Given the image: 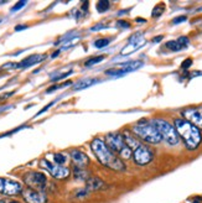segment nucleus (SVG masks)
<instances>
[{
	"label": "nucleus",
	"mask_w": 202,
	"mask_h": 203,
	"mask_svg": "<svg viewBox=\"0 0 202 203\" xmlns=\"http://www.w3.org/2000/svg\"><path fill=\"white\" fill-rule=\"evenodd\" d=\"M190 45V40L189 37H186V36H180L179 39L176 40H171V41H167L165 43V47L170 51H173V52H179V51H182L185 50L187 46Z\"/></svg>",
	"instance_id": "4468645a"
},
{
	"label": "nucleus",
	"mask_w": 202,
	"mask_h": 203,
	"mask_svg": "<svg viewBox=\"0 0 202 203\" xmlns=\"http://www.w3.org/2000/svg\"><path fill=\"white\" fill-rule=\"evenodd\" d=\"M40 166L46 170L47 172L53 177V178H57V180H65L70 176L71 171L68 167H65V166H60V165H56V164H52L50 162L49 160L46 159H42L40 161Z\"/></svg>",
	"instance_id": "6e6552de"
},
{
	"label": "nucleus",
	"mask_w": 202,
	"mask_h": 203,
	"mask_svg": "<svg viewBox=\"0 0 202 203\" xmlns=\"http://www.w3.org/2000/svg\"><path fill=\"white\" fill-rule=\"evenodd\" d=\"M104 59V56H97V57H91L88 61H86L84 66L86 67H91V66H94L97 63H99V62H102Z\"/></svg>",
	"instance_id": "b1692460"
},
{
	"label": "nucleus",
	"mask_w": 202,
	"mask_h": 203,
	"mask_svg": "<svg viewBox=\"0 0 202 203\" xmlns=\"http://www.w3.org/2000/svg\"><path fill=\"white\" fill-rule=\"evenodd\" d=\"M26 4H27L26 2H18L16 4H15V5L11 8V10H10V11H11V12H18V11H20V10H21V9H22Z\"/></svg>",
	"instance_id": "a878e982"
},
{
	"label": "nucleus",
	"mask_w": 202,
	"mask_h": 203,
	"mask_svg": "<svg viewBox=\"0 0 202 203\" xmlns=\"http://www.w3.org/2000/svg\"><path fill=\"white\" fill-rule=\"evenodd\" d=\"M191 66H192V59H191V58H186V59L182 62V63H181V69L187 71Z\"/></svg>",
	"instance_id": "c85d7f7f"
},
{
	"label": "nucleus",
	"mask_w": 202,
	"mask_h": 203,
	"mask_svg": "<svg viewBox=\"0 0 202 203\" xmlns=\"http://www.w3.org/2000/svg\"><path fill=\"white\" fill-rule=\"evenodd\" d=\"M2 69L4 71H9V69H18V63H14V62H8V63L2 66Z\"/></svg>",
	"instance_id": "cd10ccee"
},
{
	"label": "nucleus",
	"mask_w": 202,
	"mask_h": 203,
	"mask_svg": "<svg viewBox=\"0 0 202 203\" xmlns=\"http://www.w3.org/2000/svg\"><path fill=\"white\" fill-rule=\"evenodd\" d=\"M21 195H22L26 203H46L47 202V197H46V195L41 191L26 188L22 191Z\"/></svg>",
	"instance_id": "ddd939ff"
},
{
	"label": "nucleus",
	"mask_w": 202,
	"mask_h": 203,
	"mask_svg": "<svg viewBox=\"0 0 202 203\" xmlns=\"http://www.w3.org/2000/svg\"><path fill=\"white\" fill-rule=\"evenodd\" d=\"M109 6H111V3H109V2H105V0H101V2L97 3L96 9H97L98 12L102 14V12H105V11L109 10Z\"/></svg>",
	"instance_id": "412c9836"
},
{
	"label": "nucleus",
	"mask_w": 202,
	"mask_h": 203,
	"mask_svg": "<svg viewBox=\"0 0 202 203\" xmlns=\"http://www.w3.org/2000/svg\"><path fill=\"white\" fill-rule=\"evenodd\" d=\"M46 58V55H33V56H29L27 58L20 61L18 63V69H25L29 67H33L35 65H39L40 62H42Z\"/></svg>",
	"instance_id": "dca6fc26"
},
{
	"label": "nucleus",
	"mask_w": 202,
	"mask_h": 203,
	"mask_svg": "<svg viewBox=\"0 0 202 203\" xmlns=\"http://www.w3.org/2000/svg\"><path fill=\"white\" fill-rule=\"evenodd\" d=\"M70 155H71V159H72L73 164H74L77 167H83V168H84V167L89 164L88 156H87L83 151H81V150H77V149L71 150Z\"/></svg>",
	"instance_id": "2eb2a0df"
},
{
	"label": "nucleus",
	"mask_w": 202,
	"mask_h": 203,
	"mask_svg": "<svg viewBox=\"0 0 202 203\" xmlns=\"http://www.w3.org/2000/svg\"><path fill=\"white\" fill-rule=\"evenodd\" d=\"M124 139H125L127 145L130 147L133 152V160L136 165L139 166H145L150 164L154 159V152L150 147H148L145 144H143L136 136L125 133L124 134Z\"/></svg>",
	"instance_id": "7ed1b4c3"
},
{
	"label": "nucleus",
	"mask_w": 202,
	"mask_h": 203,
	"mask_svg": "<svg viewBox=\"0 0 202 203\" xmlns=\"http://www.w3.org/2000/svg\"><path fill=\"white\" fill-rule=\"evenodd\" d=\"M132 133L139 140H143V141H145L148 144H152V145L159 144L163 140L158 129L154 127V124L151 121H146V120H142L138 124H135L132 128Z\"/></svg>",
	"instance_id": "20e7f679"
},
{
	"label": "nucleus",
	"mask_w": 202,
	"mask_h": 203,
	"mask_svg": "<svg viewBox=\"0 0 202 203\" xmlns=\"http://www.w3.org/2000/svg\"><path fill=\"white\" fill-rule=\"evenodd\" d=\"M111 41H112V39H98V40H96L94 42H93V46H94L96 49H98V50H101V49H104V47H107L108 45L111 43Z\"/></svg>",
	"instance_id": "aec40b11"
},
{
	"label": "nucleus",
	"mask_w": 202,
	"mask_h": 203,
	"mask_svg": "<svg viewBox=\"0 0 202 203\" xmlns=\"http://www.w3.org/2000/svg\"><path fill=\"white\" fill-rule=\"evenodd\" d=\"M174 127L177 131L179 137L183 141L186 149L190 151L198 149L200 144L202 143V134L200 129H197L193 124L183 118H176L174 121Z\"/></svg>",
	"instance_id": "f03ea898"
},
{
	"label": "nucleus",
	"mask_w": 202,
	"mask_h": 203,
	"mask_svg": "<svg viewBox=\"0 0 202 203\" xmlns=\"http://www.w3.org/2000/svg\"><path fill=\"white\" fill-rule=\"evenodd\" d=\"M98 82H99V81L96 80V78H82V80H80L78 82H76V83L72 86V89H73V90H82V89L89 88L91 86L97 84Z\"/></svg>",
	"instance_id": "a211bd4d"
},
{
	"label": "nucleus",
	"mask_w": 202,
	"mask_h": 203,
	"mask_svg": "<svg viewBox=\"0 0 202 203\" xmlns=\"http://www.w3.org/2000/svg\"><path fill=\"white\" fill-rule=\"evenodd\" d=\"M151 123L154 124V127L158 129L161 139L164 141H166L169 145L171 146H175L179 144L180 141V137L177 135V131L175 129L174 125H171L169 121L161 119V118H155L151 120Z\"/></svg>",
	"instance_id": "423d86ee"
},
{
	"label": "nucleus",
	"mask_w": 202,
	"mask_h": 203,
	"mask_svg": "<svg viewBox=\"0 0 202 203\" xmlns=\"http://www.w3.org/2000/svg\"><path fill=\"white\" fill-rule=\"evenodd\" d=\"M145 45H146V40L142 36V32H139V34H136V35H134L129 39L128 45L124 46V49H122L120 55H123V56L124 55H130V53L138 51L139 49H142Z\"/></svg>",
	"instance_id": "f8f14e48"
},
{
	"label": "nucleus",
	"mask_w": 202,
	"mask_h": 203,
	"mask_svg": "<svg viewBox=\"0 0 202 203\" xmlns=\"http://www.w3.org/2000/svg\"><path fill=\"white\" fill-rule=\"evenodd\" d=\"M24 182L26 183L27 188L42 192L47 184V177L45 174L39 172V171H30L24 175Z\"/></svg>",
	"instance_id": "0eeeda50"
},
{
	"label": "nucleus",
	"mask_w": 202,
	"mask_h": 203,
	"mask_svg": "<svg viewBox=\"0 0 202 203\" xmlns=\"http://www.w3.org/2000/svg\"><path fill=\"white\" fill-rule=\"evenodd\" d=\"M135 21H136V22H146V20H144V19H142V18H138Z\"/></svg>",
	"instance_id": "e433bc0d"
},
{
	"label": "nucleus",
	"mask_w": 202,
	"mask_h": 203,
	"mask_svg": "<svg viewBox=\"0 0 202 203\" xmlns=\"http://www.w3.org/2000/svg\"><path fill=\"white\" fill-rule=\"evenodd\" d=\"M53 161H55L56 165L63 166V164H66V161H67V157H66V155H63V154L56 152V154L53 155Z\"/></svg>",
	"instance_id": "5701e85b"
},
{
	"label": "nucleus",
	"mask_w": 202,
	"mask_h": 203,
	"mask_svg": "<svg viewBox=\"0 0 202 203\" xmlns=\"http://www.w3.org/2000/svg\"><path fill=\"white\" fill-rule=\"evenodd\" d=\"M107 187L105 182L103 180H101L97 176H92L86 181V190L88 192H93V191H101L104 190Z\"/></svg>",
	"instance_id": "f3484780"
},
{
	"label": "nucleus",
	"mask_w": 202,
	"mask_h": 203,
	"mask_svg": "<svg viewBox=\"0 0 202 203\" xmlns=\"http://www.w3.org/2000/svg\"><path fill=\"white\" fill-rule=\"evenodd\" d=\"M2 21H3V20H2V19H0V22H2Z\"/></svg>",
	"instance_id": "58836bf2"
},
{
	"label": "nucleus",
	"mask_w": 202,
	"mask_h": 203,
	"mask_svg": "<svg viewBox=\"0 0 202 203\" xmlns=\"http://www.w3.org/2000/svg\"><path fill=\"white\" fill-rule=\"evenodd\" d=\"M182 118L190 121L191 124L202 131V107H191L186 108L181 112Z\"/></svg>",
	"instance_id": "9b49d317"
},
{
	"label": "nucleus",
	"mask_w": 202,
	"mask_h": 203,
	"mask_svg": "<svg viewBox=\"0 0 202 203\" xmlns=\"http://www.w3.org/2000/svg\"><path fill=\"white\" fill-rule=\"evenodd\" d=\"M117 26H118L119 29H130V27H132L130 22H128V21H125V20H123V19H120V20L117 21Z\"/></svg>",
	"instance_id": "bb28decb"
},
{
	"label": "nucleus",
	"mask_w": 202,
	"mask_h": 203,
	"mask_svg": "<svg viewBox=\"0 0 202 203\" xmlns=\"http://www.w3.org/2000/svg\"><path fill=\"white\" fill-rule=\"evenodd\" d=\"M89 192L84 188V190H82V191H78V193H77V197H80V198H83V197H86L87 195H88Z\"/></svg>",
	"instance_id": "2f4dec72"
},
{
	"label": "nucleus",
	"mask_w": 202,
	"mask_h": 203,
	"mask_svg": "<svg viewBox=\"0 0 202 203\" xmlns=\"http://www.w3.org/2000/svg\"><path fill=\"white\" fill-rule=\"evenodd\" d=\"M91 149L97 157V160L105 167L114 170V171H124L125 170V165L123 164V161L115 156V154L108 147L105 141H103L102 139L96 137L92 140L91 143Z\"/></svg>",
	"instance_id": "f257e3e1"
},
{
	"label": "nucleus",
	"mask_w": 202,
	"mask_h": 203,
	"mask_svg": "<svg viewBox=\"0 0 202 203\" xmlns=\"http://www.w3.org/2000/svg\"><path fill=\"white\" fill-rule=\"evenodd\" d=\"M22 186L20 182L6 177H0V195L4 196H18L22 193Z\"/></svg>",
	"instance_id": "9d476101"
},
{
	"label": "nucleus",
	"mask_w": 202,
	"mask_h": 203,
	"mask_svg": "<svg viewBox=\"0 0 202 203\" xmlns=\"http://www.w3.org/2000/svg\"><path fill=\"white\" fill-rule=\"evenodd\" d=\"M186 20H187V16H185V15H182V16H177V18H175L171 22L174 24V25H177V24H181V22H185Z\"/></svg>",
	"instance_id": "c756f323"
},
{
	"label": "nucleus",
	"mask_w": 202,
	"mask_h": 203,
	"mask_svg": "<svg viewBox=\"0 0 202 203\" xmlns=\"http://www.w3.org/2000/svg\"><path fill=\"white\" fill-rule=\"evenodd\" d=\"M73 175H74V178L78 180V181H87L89 178L88 176V172L83 168V167H74L73 170Z\"/></svg>",
	"instance_id": "6ab92c4d"
},
{
	"label": "nucleus",
	"mask_w": 202,
	"mask_h": 203,
	"mask_svg": "<svg viewBox=\"0 0 202 203\" xmlns=\"http://www.w3.org/2000/svg\"><path fill=\"white\" fill-rule=\"evenodd\" d=\"M144 66V62L143 61H129L125 62V63H122L119 68H112V69H108L105 72V74L108 76H112V77H123L130 72H134L139 68H142Z\"/></svg>",
	"instance_id": "1a4fd4ad"
},
{
	"label": "nucleus",
	"mask_w": 202,
	"mask_h": 203,
	"mask_svg": "<svg viewBox=\"0 0 202 203\" xmlns=\"http://www.w3.org/2000/svg\"><path fill=\"white\" fill-rule=\"evenodd\" d=\"M60 51H61V50H58V51H56L55 53H52V55H51V57H52V58H55V57H56V56L60 53Z\"/></svg>",
	"instance_id": "4c0bfd02"
},
{
	"label": "nucleus",
	"mask_w": 202,
	"mask_h": 203,
	"mask_svg": "<svg viewBox=\"0 0 202 203\" xmlns=\"http://www.w3.org/2000/svg\"><path fill=\"white\" fill-rule=\"evenodd\" d=\"M0 203H20V202L11 199V198H8V197H0Z\"/></svg>",
	"instance_id": "7c9ffc66"
},
{
	"label": "nucleus",
	"mask_w": 202,
	"mask_h": 203,
	"mask_svg": "<svg viewBox=\"0 0 202 203\" xmlns=\"http://www.w3.org/2000/svg\"><path fill=\"white\" fill-rule=\"evenodd\" d=\"M163 39H164V36H163V35H160V36H156V37H154V39H152V42H160Z\"/></svg>",
	"instance_id": "c9c22d12"
},
{
	"label": "nucleus",
	"mask_w": 202,
	"mask_h": 203,
	"mask_svg": "<svg viewBox=\"0 0 202 203\" xmlns=\"http://www.w3.org/2000/svg\"><path fill=\"white\" fill-rule=\"evenodd\" d=\"M190 202H191V203H202V197H200V196H195L193 198L190 199Z\"/></svg>",
	"instance_id": "72a5a7b5"
},
{
	"label": "nucleus",
	"mask_w": 202,
	"mask_h": 203,
	"mask_svg": "<svg viewBox=\"0 0 202 203\" xmlns=\"http://www.w3.org/2000/svg\"><path fill=\"white\" fill-rule=\"evenodd\" d=\"M27 27H29L27 25H16L15 26V31H21V30H25Z\"/></svg>",
	"instance_id": "f704fd0d"
},
{
	"label": "nucleus",
	"mask_w": 202,
	"mask_h": 203,
	"mask_svg": "<svg viewBox=\"0 0 202 203\" xmlns=\"http://www.w3.org/2000/svg\"><path fill=\"white\" fill-rule=\"evenodd\" d=\"M71 73H72V71H68V72H65V73H61V74H57V76H52V78H51V81H52V82H58V81H61V80H63V78L68 77V76H70Z\"/></svg>",
	"instance_id": "393cba45"
},
{
	"label": "nucleus",
	"mask_w": 202,
	"mask_h": 203,
	"mask_svg": "<svg viewBox=\"0 0 202 203\" xmlns=\"http://www.w3.org/2000/svg\"><path fill=\"white\" fill-rule=\"evenodd\" d=\"M105 144L114 154L117 152L122 159L128 160V159L133 157V152H132L130 147L127 145L123 134H120V133H108L105 135Z\"/></svg>",
	"instance_id": "39448f33"
},
{
	"label": "nucleus",
	"mask_w": 202,
	"mask_h": 203,
	"mask_svg": "<svg viewBox=\"0 0 202 203\" xmlns=\"http://www.w3.org/2000/svg\"><path fill=\"white\" fill-rule=\"evenodd\" d=\"M164 11H165V4L160 3V4H158L156 6L152 9L151 16H152V18H159V16H161V15H163Z\"/></svg>",
	"instance_id": "4be33fe9"
},
{
	"label": "nucleus",
	"mask_w": 202,
	"mask_h": 203,
	"mask_svg": "<svg viewBox=\"0 0 202 203\" xmlns=\"http://www.w3.org/2000/svg\"><path fill=\"white\" fill-rule=\"evenodd\" d=\"M102 27H105L103 24H98V25H94V26H92L91 27V31H99L102 30Z\"/></svg>",
	"instance_id": "473e14b6"
}]
</instances>
